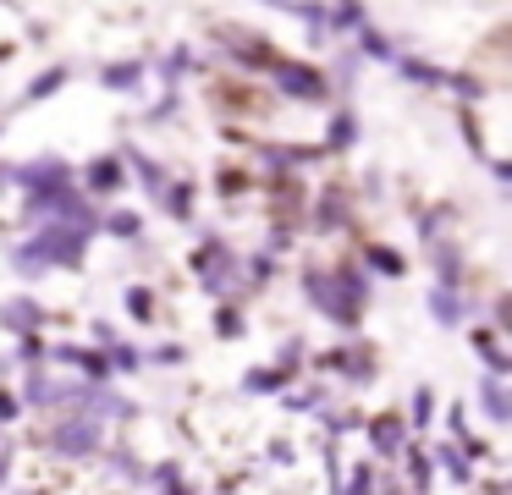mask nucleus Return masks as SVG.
I'll use <instances>...</instances> for the list:
<instances>
[{
  "label": "nucleus",
  "instance_id": "nucleus-14",
  "mask_svg": "<svg viewBox=\"0 0 512 495\" xmlns=\"http://www.w3.org/2000/svg\"><path fill=\"white\" fill-rule=\"evenodd\" d=\"M441 462H446V468H452V479H463V484H468V468H463V451H452V446H446V451H441Z\"/></svg>",
  "mask_w": 512,
  "mask_h": 495
},
{
  "label": "nucleus",
  "instance_id": "nucleus-15",
  "mask_svg": "<svg viewBox=\"0 0 512 495\" xmlns=\"http://www.w3.org/2000/svg\"><path fill=\"white\" fill-rule=\"evenodd\" d=\"M248 385H254V391H276V385H281V374L259 369V374H248Z\"/></svg>",
  "mask_w": 512,
  "mask_h": 495
},
{
  "label": "nucleus",
  "instance_id": "nucleus-2",
  "mask_svg": "<svg viewBox=\"0 0 512 495\" xmlns=\"http://www.w3.org/2000/svg\"><path fill=\"white\" fill-rule=\"evenodd\" d=\"M39 242V248H45V259L50 264H83V242H89V237H83V231H45V237H34Z\"/></svg>",
  "mask_w": 512,
  "mask_h": 495
},
{
  "label": "nucleus",
  "instance_id": "nucleus-4",
  "mask_svg": "<svg viewBox=\"0 0 512 495\" xmlns=\"http://www.w3.org/2000/svg\"><path fill=\"white\" fill-rule=\"evenodd\" d=\"M369 440H375V451L397 457V451H402V429H397V418H375V424H369Z\"/></svg>",
  "mask_w": 512,
  "mask_h": 495
},
{
  "label": "nucleus",
  "instance_id": "nucleus-13",
  "mask_svg": "<svg viewBox=\"0 0 512 495\" xmlns=\"http://www.w3.org/2000/svg\"><path fill=\"white\" fill-rule=\"evenodd\" d=\"M430 407H435V396H430V391L413 396V424H430Z\"/></svg>",
  "mask_w": 512,
  "mask_h": 495
},
{
  "label": "nucleus",
  "instance_id": "nucleus-12",
  "mask_svg": "<svg viewBox=\"0 0 512 495\" xmlns=\"http://www.w3.org/2000/svg\"><path fill=\"white\" fill-rule=\"evenodd\" d=\"M127 308H133L138 319H149V314H155V303H149V292H144V286H133V297H127Z\"/></svg>",
  "mask_w": 512,
  "mask_h": 495
},
{
  "label": "nucleus",
  "instance_id": "nucleus-1",
  "mask_svg": "<svg viewBox=\"0 0 512 495\" xmlns=\"http://www.w3.org/2000/svg\"><path fill=\"white\" fill-rule=\"evenodd\" d=\"M94 440H100V424H94V418H67V424L56 429V451H67V457H89Z\"/></svg>",
  "mask_w": 512,
  "mask_h": 495
},
{
  "label": "nucleus",
  "instance_id": "nucleus-17",
  "mask_svg": "<svg viewBox=\"0 0 512 495\" xmlns=\"http://www.w3.org/2000/svg\"><path fill=\"white\" fill-rule=\"evenodd\" d=\"M171 215H188V187H171Z\"/></svg>",
  "mask_w": 512,
  "mask_h": 495
},
{
  "label": "nucleus",
  "instance_id": "nucleus-6",
  "mask_svg": "<svg viewBox=\"0 0 512 495\" xmlns=\"http://www.w3.org/2000/svg\"><path fill=\"white\" fill-rule=\"evenodd\" d=\"M430 308H435V319H446V325H457V319H463V303L452 297V286H441V292H430Z\"/></svg>",
  "mask_w": 512,
  "mask_h": 495
},
{
  "label": "nucleus",
  "instance_id": "nucleus-16",
  "mask_svg": "<svg viewBox=\"0 0 512 495\" xmlns=\"http://www.w3.org/2000/svg\"><path fill=\"white\" fill-rule=\"evenodd\" d=\"M402 72H408L413 83H435V66H424V61H408V66H402Z\"/></svg>",
  "mask_w": 512,
  "mask_h": 495
},
{
  "label": "nucleus",
  "instance_id": "nucleus-18",
  "mask_svg": "<svg viewBox=\"0 0 512 495\" xmlns=\"http://www.w3.org/2000/svg\"><path fill=\"white\" fill-rule=\"evenodd\" d=\"M111 231H122V237H133V231H138V215H111Z\"/></svg>",
  "mask_w": 512,
  "mask_h": 495
},
{
  "label": "nucleus",
  "instance_id": "nucleus-11",
  "mask_svg": "<svg viewBox=\"0 0 512 495\" xmlns=\"http://www.w3.org/2000/svg\"><path fill=\"white\" fill-rule=\"evenodd\" d=\"M369 264H375V270H386V275H402V259H397V253H386V248L369 253Z\"/></svg>",
  "mask_w": 512,
  "mask_h": 495
},
{
  "label": "nucleus",
  "instance_id": "nucleus-8",
  "mask_svg": "<svg viewBox=\"0 0 512 495\" xmlns=\"http://www.w3.org/2000/svg\"><path fill=\"white\" fill-rule=\"evenodd\" d=\"M479 396H485L490 418H496V424H507V396H501V380H485V385H479Z\"/></svg>",
  "mask_w": 512,
  "mask_h": 495
},
{
  "label": "nucleus",
  "instance_id": "nucleus-19",
  "mask_svg": "<svg viewBox=\"0 0 512 495\" xmlns=\"http://www.w3.org/2000/svg\"><path fill=\"white\" fill-rule=\"evenodd\" d=\"M215 325H221V336H237V330H243V319H237V314H232V308H226V314H221V319H215Z\"/></svg>",
  "mask_w": 512,
  "mask_h": 495
},
{
  "label": "nucleus",
  "instance_id": "nucleus-5",
  "mask_svg": "<svg viewBox=\"0 0 512 495\" xmlns=\"http://www.w3.org/2000/svg\"><path fill=\"white\" fill-rule=\"evenodd\" d=\"M6 325L28 336V330L39 325V303H28V297H23V303H6Z\"/></svg>",
  "mask_w": 512,
  "mask_h": 495
},
{
  "label": "nucleus",
  "instance_id": "nucleus-7",
  "mask_svg": "<svg viewBox=\"0 0 512 495\" xmlns=\"http://www.w3.org/2000/svg\"><path fill=\"white\" fill-rule=\"evenodd\" d=\"M89 187H100V193H111V187H122V165L100 160V165L89 171Z\"/></svg>",
  "mask_w": 512,
  "mask_h": 495
},
{
  "label": "nucleus",
  "instance_id": "nucleus-3",
  "mask_svg": "<svg viewBox=\"0 0 512 495\" xmlns=\"http://www.w3.org/2000/svg\"><path fill=\"white\" fill-rule=\"evenodd\" d=\"M281 88L298 94V99H320V77H309V66H287V72H281Z\"/></svg>",
  "mask_w": 512,
  "mask_h": 495
},
{
  "label": "nucleus",
  "instance_id": "nucleus-9",
  "mask_svg": "<svg viewBox=\"0 0 512 495\" xmlns=\"http://www.w3.org/2000/svg\"><path fill=\"white\" fill-rule=\"evenodd\" d=\"M138 77H144V72H138L133 61H122V66H111V72H105V88H138Z\"/></svg>",
  "mask_w": 512,
  "mask_h": 495
},
{
  "label": "nucleus",
  "instance_id": "nucleus-10",
  "mask_svg": "<svg viewBox=\"0 0 512 495\" xmlns=\"http://www.w3.org/2000/svg\"><path fill=\"white\" fill-rule=\"evenodd\" d=\"M61 83H67V72H61V66H56V72H45V77H39L34 88H28V99H45V94H56Z\"/></svg>",
  "mask_w": 512,
  "mask_h": 495
}]
</instances>
